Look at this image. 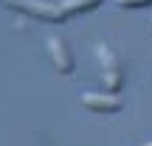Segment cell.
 Masks as SVG:
<instances>
[{
  "instance_id": "52a82bcc",
  "label": "cell",
  "mask_w": 152,
  "mask_h": 146,
  "mask_svg": "<svg viewBox=\"0 0 152 146\" xmlns=\"http://www.w3.org/2000/svg\"><path fill=\"white\" fill-rule=\"evenodd\" d=\"M147 146H152V143H147Z\"/></svg>"
},
{
  "instance_id": "277c9868",
  "label": "cell",
  "mask_w": 152,
  "mask_h": 146,
  "mask_svg": "<svg viewBox=\"0 0 152 146\" xmlns=\"http://www.w3.org/2000/svg\"><path fill=\"white\" fill-rule=\"evenodd\" d=\"M79 101L85 104L87 110H93V113H118V110L124 107L121 98L113 96V93H82Z\"/></svg>"
},
{
  "instance_id": "7a4b0ae2",
  "label": "cell",
  "mask_w": 152,
  "mask_h": 146,
  "mask_svg": "<svg viewBox=\"0 0 152 146\" xmlns=\"http://www.w3.org/2000/svg\"><path fill=\"white\" fill-rule=\"evenodd\" d=\"M96 56L102 62V84L107 87V93H118L121 84H124V70H121V59L113 54L110 45H99L96 48Z\"/></svg>"
},
{
  "instance_id": "8992f818",
  "label": "cell",
  "mask_w": 152,
  "mask_h": 146,
  "mask_svg": "<svg viewBox=\"0 0 152 146\" xmlns=\"http://www.w3.org/2000/svg\"><path fill=\"white\" fill-rule=\"evenodd\" d=\"M115 3H118L121 9H144V6H149L152 0H115Z\"/></svg>"
},
{
  "instance_id": "3957f363",
  "label": "cell",
  "mask_w": 152,
  "mask_h": 146,
  "mask_svg": "<svg viewBox=\"0 0 152 146\" xmlns=\"http://www.w3.org/2000/svg\"><path fill=\"white\" fill-rule=\"evenodd\" d=\"M45 45H48V54H51V62H54V68H56L59 73H65V76H68V73L73 70V54H71V48L65 45V39L56 37V34H51Z\"/></svg>"
},
{
  "instance_id": "5b68a950",
  "label": "cell",
  "mask_w": 152,
  "mask_h": 146,
  "mask_svg": "<svg viewBox=\"0 0 152 146\" xmlns=\"http://www.w3.org/2000/svg\"><path fill=\"white\" fill-rule=\"evenodd\" d=\"M102 6V0H62V9L68 14H82V11H93Z\"/></svg>"
},
{
  "instance_id": "6da1fadb",
  "label": "cell",
  "mask_w": 152,
  "mask_h": 146,
  "mask_svg": "<svg viewBox=\"0 0 152 146\" xmlns=\"http://www.w3.org/2000/svg\"><path fill=\"white\" fill-rule=\"evenodd\" d=\"M0 3H6L9 9L23 11V14L48 20V23H62V20L71 17L65 9H62V3H45V0H0Z\"/></svg>"
}]
</instances>
